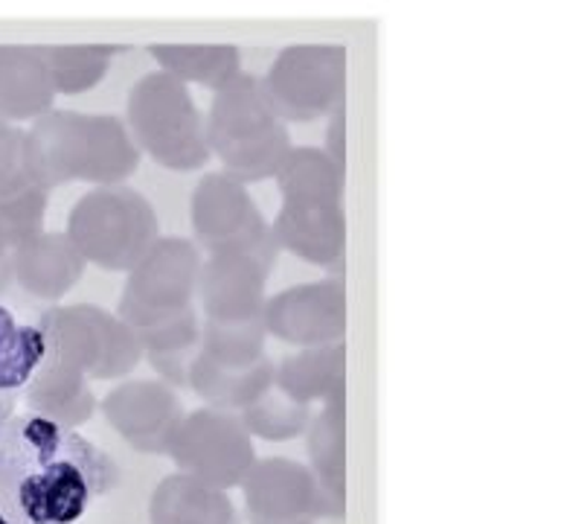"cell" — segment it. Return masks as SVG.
<instances>
[{
  "instance_id": "7a4b0ae2",
  "label": "cell",
  "mask_w": 561,
  "mask_h": 524,
  "mask_svg": "<svg viewBox=\"0 0 561 524\" xmlns=\"http://www.w3.org/2000/svg\"><path fill=\"white\" fill-rule=\"evenodd\" d=\"M24 167L30 184L47 193L68 181L126 184L140 167V149L114 114L50 109L24 132Z\"/></svg>"
},
{
  "instance_id": "4316f807",
  "label": "cell",
  "mask_w": 561,
  "mask_h": 524,
  "mask_svg": "<svg viewBox=\"0 0 561 524\" xmlns=\"http://www.w3.org/2000/svg\"><path fill=\"white\" fill-rule=\"evenodd\" d=\"M265 341H268V330H265L262 315L251 321H207L204 318L198 350L227 367H251L268 355Z\"/></svg>"
},
{
  "instance_id": "44dd1931",
  "label": "cell",
  "mask_w": 561,
  "mask_h": 524,
  "mask_svg": "<svg viewBox=\"0 0 561 524\" xmlns=\"http://www.w3.org/2000/svg\"><path fill=\"white\" fill-rule=\"evenodd\" d=\"M274 367L277 362L271 355L260 358L251 367H227L198 350L190 364V390L195 397H202L207 408L239 414L274 388Z\"/></svg>"
},
{
  "instance_id": "603a6c76",
  "label": "cell",
  "mask_w": 561,
  "mask_h": 524,
  "mask_svg": "<svg viewBox=\"0 0 561 524\" xmlns=\"http://www.w3.org/2000/svg\"><path fill=\"white\" fill-rule=\"evenodd\" d=\"M283 202L294 204H344L346 170H341L323 149L291 146L274 172Z\"/></svg>"
},
{
  "instance_id": "9c48e42d",
  "label": "cell",
  "mask_w": 561,
  "mask_h": 524,
  "mask_svg": "<svg viewBox=\"0 0 561 524\" xmlns=\"http://www.w3.org/2000/svg\"><path fill=\"white\" fill-rule=\"evenodd\" d=\"M167 455L178 472L193 475L218 490H236L256 464L253 437L239 414L218 408H198L184 414L169 440Z\"/></svg>"
},
{
  "instance_id": "9a60e30c",
  "label": "cell",
  "mask_w": 561,
  "mask_h": 524,
  "mask_svg": "<svg viewBox=\"0 0 561 524\" xmlns=\"http://www.w3.org/2000/svg\"><path fill=\"white\" fill-rule=\"evenodd\" d=\"M277 248L300 260L329 269L344 277L346 210L344 204H294L283 202L277 219L271 221Z\"/></svg>"
},
{
  "instance_id": "836d02e7",
  "label": "cell",
  "mask_w": 561,
  "mask_h": 524,
  "mask_svg": "<svg viewBox=\"0 0 561 524\" xmlns=\"http://www.w3.org/2000/svg\"><path fill=\"white\" fill-rule=\"evenodd\" d=\"M12 251H15V248L9 246L7 233L0 228V295L12 286Z\"/></svg>"
},
{
  "instance_id": "52a82bcc",
  "label": "cell",
  "mask_w": 561,
  "mask_h": 524,
  "mask_svg": "<svg viewBox=\"0 0 561 524\" xmlns=\"http://www.w3.org/2000/svg\"><path fill=\"white\" fill-rule=\"evenodd\" d=\"M202 262V248L193 239L158 237L146 257L128 271L117 306L119 321L131 332H140L172 315L195 309Z\"/></svg>"
},
{
  "instance_id": "ffe728a7",
  "label": "cell",
  "mask_w": 561,
  "mask_h": 524,
  "mask_svg": "<svg viewBox=\"0 0 561 524\" xmlns=\"http://www.w3.org/2000/svg\"><path fill=\"white\" fill-rule=\"evenodd\" d=\"M274 388L300 406L329 402L346 394V348L327 344V348H306L285 355L274 367Z\"/></svg>"
},
{
  "instance_id": "5bb4252c",
  "label": "cell",
  "mask_w": 561,
  "mask_h": 524,
  "mask_svg": "<svg viewBox=\"0 0 561 524\" xmlns=\"http://www.w3.org/2000/svg\"><path fill=\"white\" fill-rule=\"evenodd\" d=\"M274 265L242 248H221L204 257L198 297L207 321H251L265 309V288Z\"/></svg>"
},
{
  "instance_id": "8992f818",
  "label": "cell",
  "mask_w": 561,
  "mask_h": 524,
  "mask_svg": "<svg viewBox=\"0 0 561 524\" xmlns=\"http://www.w3.org/2000/svg\"><path fill=\"white\" fill-rule=\"evenodd\" d=\"M44 335V358L59 362L88 379H119L142 362L135 332L93 304L50 306L35 323Z\"/></svg>"
},
{
  "instance_id": "277c9868",
  "label": "cell",
  "mask_w": 561,
  "mask_h": 524,
  "mask_svg": "<svg viewBox=\"0 0 561 524\" xmlns=\"http://www.w3.org/2000/svg\"><path fill=\"white\" fill-rule=\"evenodd\" d=\"M126 128L140 155L167 170L193 172L210 161L204 114L190 88L163 70L135 82L126 102Z\"/></svg>"
},
{
  "instance_id": "8fae6325",
  "label": "cell",
  "mask_w": 561,
  "mask_h": 524,
  "mask_svg": "<svg viewBox=\"0 0 561 524\" xmlns=\"http://www.w3.org/2000/svg\"><path fill=\"white\" fill-rule=\"evenodd\" d=\"M239 490L251 524H318L344 519L346 510L320 487L309 466L291 457H256Z\"/></svg>"
},
{
  "instance_id": "484cf974",
  "label": "cell",
  "mask_w": 561,
  "mask_h": 524,
  "mask_svg": "<svg viewBox=\"0 0 561 524\" xmlns=\"http://www.w3.org/2000/svg\"><path fill=\"white\" fill-rule=\"evenodd\" d=\"M44 335L35 323H21L0 306V397H24V388L44 362Z\"/></svg>"
},
{
  "instance_id": "3957f363",
  "label": "cell",
  "mask_w": 561,
  "mask_h": 524,
  "mask_svg": "<svg viewBox=\"0 0 561 524\" xmlns=\"http://www.w3.org/2000/svg\"><path fill=\"white\" fill-rule=\"evenodd\" d=\"M204 132L207 149L225 167L221 172L244 186L274 178L291 152V135L271 109L262 82L244 70L216 91Z\"/></svg>"
},
{
  "instance_id": "83f0119b",
  "label": "cell",
  "mask_w": 561,
  "mask_h": 524,
  "mask_svg": "<svg viewBox=\"0 0 561 524\" xmlns=\"http://www.w3.org/2000/svg\"><path fill=\"white\" fill-rule=\"evenodd\" d=\"M311 417H314L311 406L291 402L277 388H271L253 406L239 411V420L248 429V434L256 440H265V443H288V440L302 437L306 429H309Z\"/></svg>"
},
{
  "instance_id": "7402d4cb",
  "label": "cell",
  "mask_w": 561,
  "mask_h": 524,
  "mask_svg": "<svg viewBox=\"0 0 561 524\" xmlns=\"http://www.w3.org/2000/svg\"><path fill=\"white\" fill-rule=\"evenodd\" d=\"M149 56L178 82H195L213 93L242 73V50L236 44H149Z\"/></svg>"
},
{
  "instance_id": "d4e9b609",
  "label": "cell",
  "mask_w": 561,
  "mask_h": 524,
  "mask_svg": "<svg viewBox=\"0 0 561 524\" xmlns=\"http://www.w3.org/2000/svg\"><path fill=\"white\" fill-rule=\"evenodd\" d=\"M53 93H84L96 88L111 68L119 47L114 44H38Z\"/></svg>"
},
{
  "instance_id": "2e32d148",
  "label": "cell",
  "mask_w": 561,
  "mask_h": 524,
  "mask_svg": "<svg viewBox=\"0 0 561 524\" xmlns=\"http://www.w3.org/2000/svg\"><path fill=\"white\" fill-rule=\"evenodd\" d=\"M88 262L65 233L42 230L12 251V283L38 300H61L82 280Z\"/></svg>"
},
{
  "instance_id": "f546056e",
  "label": "cell",
  "mask_w": 561,
  "mask_h": 524,
  "mask_svg": "<svg viewBox=\"0 0 561 524\" xmlns=\"http://www.w3.org/2000/svg\"><path fill=\"white\" fill-rule=\"evenodd\" d=\"M142 355L149 353H175V350H198L202 341V321L195 309H186L181 315H172L167 321L151 323L146 330L135 332Z\"/></svg>"
},
{
  "instance_id": "5b68a950",
  "label": "cell",
  "mask_w": 561,
  "mask_h": 524,
  "mask_svg": "<svg viewBox=\"0 0 561 524\" xmlns=\"http://www.w3.org/2000/svg\"><path fill=\"white\" fill-rule=\"evenodd\" d=\"M65 237L84 262L128 274L158 242L160 221L149 198L135 186H93L73 204Z\"/></svg>"
},
{
  "instance_id": "ac0fdd59",
  "label": "cell",
  "mask_w": 561,
  "mask_h": 524,
  "mask_svg": "<svg viewBox=\"0 0 561 524\" xmlns=\"http://www.w3.org/2000/svg\"><path fill=\"white\" fill-rule=\"evenodd\" d=\"M149 524H242V516L227 490L175 472L151 492Z\"/></svg>"
},
{
  "instance_id": "4dcf8cb0",
  "label": "cell",
  "mask_w": 561,
  "mask_h": 524,
  "mask_svg": "<svg viewBox=\"0 0 561 524\" xmlns=\"http://www.w3.org/2000/svg\"><path fill=\"white\" fill-rule=\"evenodd\" d=\"M30 186L24 167V128L0 119V195Z\"/></svg>"
},
{
  "instance_id": "30bf717a",
  "label": "cell",
  "mask_w": 561,
  "mask_h": 524,
  "mask_svg": "<svg viewBox=\"0 0 561 524\" xmlns=\"http://www.w3.org/2000/svg\"><path fill=\"white\" fill-rule=\"evenodd\" d=\"M193 233L195 246L207 254L221 248H242L268 265L277 262L279 248L271 233V221L248 193V186L225 172L204 175L193 190Z\"/></svg>"
},
{
  "instance_id": "d6986e66",
  "label": "cell",
  "mask_w": 561,
  "mask_h": 524,
  "mask_svg": "<svg viewBox=\"0 0 561 524\" xmlns=\"http://www.w3.org/2000/svg\"><path fill=\"white\" fill-rule=\"evenodd\" d=\"M24 399L30 414L44 417V420L65 425V429H79L100 408L91 379L70 371L65 364L50 362V358L38 364V371L24 388Z\"/></svg>"
},
{
  "instance_id": "ba28073f",
  "label": "cell",
  "mask_w": 561,
  "mask_h": 524,
  "mask_svg": "<svg viewBox=\"0 0 561 524\" xmlns=\"http://www.w3.org/2000/svg\"><path fill=\"white\" fill-rule=\"evenodd\" d=\"M283 123H311L346 105L344 44H291L260 79Z\"/></svg>"
},
{
  "instance_id": "d6a6232c",
  "label": "cell",
  "mask_w": 561,
  "mask_h": 524,
  "mask_svg": "<svg viewBox=\"0 0 561 524\" xmlns=\"http://www.w3.org/2000/svg\"><path fill=\"white\" fill-rule=\"evenodd\" d=\"M323 152L341 170H346V105H337L327 117V146H323Z\"/></svg>"
},
{
  "instance_id": "e0dca14e",
  "label": "cell",
  "mask_w": 561,
  "mask_h": 524,
  "mask_svg": "<svg viewBox=\"0 0 561 524\" xmlns=\"http://www.w3.org/2000/svg\"><path fill=\"white\" fill-rule=\"evenodd\" d=\"M50 77L38 44H0V119L24 123L53 109Z\"/></svg>"
},
{
  "instance_id": "f1b7e54d",
  "label": "cell",
  "mask_w": 561,
  "mask_h": 524,
  "mask_svg": "<svg viewBox=\"0 0 561 524\" xmlns=\"http://www.w3.org/2000/svg\"><path fill=\"white\" fill-rule=\"evenodd\" d=\"M47 207H50V193L35 184L0 195V228L7 233L9 246L18 248L26 239L38 237L44 230Z\"/></svg>"
},
{
  "instance_id": "6da1fadb",
  "label": "cell",
  "mask_w": 561,
  "mask_h": 524,
  "mask_svg": "<svg viewBox=\"0 0 561 524\" xmlns=\"http://www.w3.org/2000/svg\"><path fill=\"white\" fill-rule=\"evenodd\" d=\"M123 483V466L76 429L15 414L0 429V510L9 524H79Z\"/></svg>"
},
{
  "instance_id": "4fadbf2b",
  "label": "cell",
  "mask_w": 561,
  "mask_h": 524,
  "mask_svg": "<svg viewBox=\"0 0 561 524\" xmlns=\"http://www.w3.org/2000/svg\"><path fill=\"white\" fill-rule=\"evenodd\" d=\"M100 408L111 429L142 455H167L169 440L186 414L175 390L160 379L123 381L105 394Z\"/></svg>"
},
{
  "instance_id": "7c38bea8",
  "label": "cell",
  "mask_w": 561,
  "mask_h": 524,
  "mask_svg": "<svg viewBox=\"0 0 561 524\" xmlns=\"http://www.w3.org/2000/svg\"><path fill=\"white\" fill-rule=\"evenodd\" d=\"M262 321L271 339L294 348H327L346 335V286L344 277L297 283L265 300Z\"/></svg>"
},
{
  "instance_id": "e575fe53",
  "label": "cell",
  "mask_w": 561,
  "mask_h": 524,
  "mask_svg": "<svg viewBox=\"0 0 561 524\" xmlns=\"http://www.w3.org/2000/svg\"><path fill=\"white\" fill-rule=\"evenodd\" d=\"M0 524H9L7 516H3V510H0Z\"/></svg>"
},
{
  "instance_id": "1f68e13d",
  "label": "cell",
  "mask_w": 561,
  "mask_h": 524,
  "mask_svg": "<svg viewBox=\"0 0 561 524\" xmlns=\"http://www.w3.org/2000/svg\"><path fill=\"white\" fill-rule=\"evenodd\" d=\"M198 350H175V353H149L142 355L151 364V371L158 373L160 381L172 390L190 388V364H193Z\"/></svg>"
},
{
  "instance_id": "cb8c5ba5",
  "label": "cell",
  "mask_w": 561,
  "mask_h": 524,
  "mask_svg": "<svg viewBox=\"0 0 561 524\" xmlns=\"http://www.w3.org/2000/svg\"><path fill=\"white\" fill-rule=\"evenodd\" d=\"M309 469L320 487L346 508V394L323 402L306 429Z\"/></svg>"
}]
</instances>
